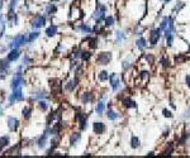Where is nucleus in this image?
<instances>
[{
    "instance_id": "obj_54",
    "label": "nucleus",
    "mask_w": 190,
    "mask_h": 158,
    "mask_svg": "<svg viewBox=\"0 0 190 158\" xmlns=\"http://www.w3.org/2000/svg\"><path fill=\"white\" fill-rule=\"evenodd\" d=\"M155 154H156L155 152H148V156H155Z\"/></svg>"
},
{
    "instance_id": "obj_37",
    "label": "nucleus",
    "mask_w": 190,
    "mask_h": 158,
    "mask_svg": "<svg viewBox=\"0 0 190 158\" xmlns=\"http://www.w3.org/2000/svg\"><path fill=\"white\" fill-rule=\"evenodd\" d=\"M91 57H93V52H91V51H89V49L84 51V49H83V52H81V57H80V60H81L83 62H89Z\"/></svg>"
},
{
    "instance_id": "obj_3",
    "label": "nucleus",
    "mask_w": 190,
    "mask_h": 158,
    "mask_svg": "<svg viewBox=\"0 0 190 158\" xmlns=\"http://www.w3.org/2000/svg\"><path fill=\"white\" fill-rule=\"evenodd\" d=\"M161 38H162V30L159 27L150 29V32H148V39H147L148 43H150V46H152V47L157 46L160 43V39Z\"/></svg>"
},
{
    "instance_id": "obj_25",
    "label": "nucleus",
    "mask_w": 190,
    "mask_h": 158,
    "mask_svg": "<svg viewBox=\"0 0 190 158\" xmlns=\"http://www.w3.org/2000/svg\"><path fill=\"white\" fill-rule=\"evenodd\" d=\"M85 41L88 42V46L90 49H97L99 47V38L98 37H88Z\"/></svg>"
},
{
    "instance_id": "obj_29",
    "label": "nucleus",
    "mask_w": 190,
    "mask_h": 158,
    "mask_svg": "<svg viewBox=\"0 0 190 158\" xmlns=\"http://www.w3.org/2000/svg\"><path fill=\"white\" fill-rule=\"evenodd\" d=\"M160 66L164 68V70H169L171 67V61H170V58L165 54H162L160 57Z\"/></svg>"
},
{
    "instance_id": "obj_12",
    "label": "nucleus",
    "mask_w": 190,
    "mask_h": 158,
    "mask_svg": "<svg viewBox=\"0 0 190 158\" xmlns=\"http://www.w3.org/2000/svg\"><path fill=\"white\" fill-rule=\"evenodd\" d=\"M121 116H122V114L119 111H117L113 106H109L108 108V110H107V118H108V120H110V122H117V120L121 119Z\"/></svg>"
},
{
    "instance_id": "obj_14",
    "label": "nucleus",
    "mask_w": 190,
    "mask_h": 158,
    "mask_svg": "<svg viewBox=\"0 0 190 158\" xmlns=\"http://www.w3.org/2000/svg\"><path fill=\"white\" fill-rule=\"evenodd\" d=\"M189 139H190V129L186 128V129L183 130L181 134H180V138H179V141H178V146H180V147L186 146L188 142H189Z\"/></svg>"
},
{
    "instance_id": "obj_42",
    "label": "nucleus",
    "mask_w": 190,
    "mask_h": 158,
    "mask_svg": "<svg viewBox=\"0 0 190 158\" xmlns=\"http://www.w3.org/2000/svg\"><path fill=\"white\" fill-rule=\"evenodd\" d=\"M143 32H145V28L140 27V24H137L135 28L132 29V33L135 34V35H137V37H141V35H143Z\"/></svg>"
},
{
    "instance_id": "obj_35",
    "label": "nucleus",
    "mask_w": 190,
    "mask_h": 158,
    "mask_svg": "<svg viewBox=\"0 0 190 158\" xmlns=\"http://www.w3.org/2000/svg\"><path fill=\"white\" fill-rule=\"evenodd\" d=\"M171 33H175L176 32V27H175V19L173 15H169V22H167V28Z\"/></svg>"
},
{
    "instance_id": "obj_10",
    "label": "nucleus",
    "mask_w": 190,
    "mask_h": 158,
    "mask_svg": "<svg viewBox=\"0 0 190 158\" xmlns=\"http://www.w3.org/2000/svg\"><path fill=\"white\" fill-rule=\"evenodd\" d=\"M46 24V16L41 15V14H37L33 19H32V27L34 29H40L42 27H45Z\"/></svg>"
},
{
    "instance_id": "obj_36",
    "label": "nucleus",
    "mask_w": 190,
    "mask_h": 158,
    "mask_svg": "<svg viewBox=\"0 0 190 158\" xmlns=\"http://www.w3.org/2000/svg\"><path fill=\"white\" fill-rule=\"evenodd\" d=\"M56 13H57V7H56V4H53V3H50V4L46 7V14H47V16L55 15Z\"/></svg>"
},
{
    "instance_id": "obj_30",
    "label": "nucleus",
    "mask_w": 190,
    "mask_h": 158,
    "mask_svg": "<svg viewBox=\"0 0 190 158\" xmlns=\"http://www.w3.org/2000/svg\"><path fill=\"white\" fill-rule=\"evenodd\" d=\"M109 76H110V73L107 71V70H102V71H99L98 72V81L99 82H107V81H109Z\"/></svg>"
},
{
    "instance_id": "obj_15",
    "label": "nucleus",
    "mask_w": 190,
    "mask_h": 158,
    "mask_svg": "<svg viewBox=\"0 0 190 158\" xmlns=\"http://www.w3.org/2000/svg\"><path fill=\"white\" fill-rule=\"evenodd\" d=\"M80 100H81V103H83L84 105H89V104H91V103L95 100V95H94V92H91V91H85V92L81 94Z\"/></svg>"
},
{
    "instance_id": "obj_46",
    "label": "nucleus",
    "mask_w": 190,
    "mask_h": 158,
    "mask_svg": "<svg viewBox=\"0 0 190 158\" xmlns=\"http://www.w3.org/2000/svg\"><path fill=\"white\" fill-rule=\"evenodd\" d=\"M22 113H23V116L26 118V119H29V118H31V115H32V108H29V106H26V108H23Z\"/></svg>"
},
{
    "instance_id": "obj_48",
    "label": "nucleus",
    "mask_w": 190,
    "mask_h": 158,
    "mask_svg": "<svg viewBox=\"0 0 190 158\" xmlns=\"http://www.w3.org/2000/svg\"><path fill=\"white\" fill-rule=\"evenodd\" d=\"M18 4V0H12L10 4H9V13H14V9Z\"/></svg>"
},
{
    "instance_id": "obj_40",
    "label": "nucleus",
    "mask_w": 190,
    "mask_h": 158,
    "mask_svg": "<svg viewBox=\"0 0 190 158\" xmlns=\"http://www.w3.org/2000/svg\"><path fill=\"white\" fill-rule=\"evenodd\" d=\"M38 108H40L42 111H48V109H50V104L46 101V100H38Z\"/></svg>"
},
{
    "instance_id": "obj_32",
    "label": "nucleus",
    "mask_w": 190,
    "mask_h": 158,
    "mask_svg": "<svg viewBox=\"0 0 190 158\" xmlns=\"http://www.w3.org/2000/svg\"><path fill=\"white\" fill-rule=\"evenodd\" d=\"M57 33H59V27L57 26H55V24H52V26H50L48 28H46V35L47 37H55Z\"/></svg>"
},
{
    "instance_id": "obj_27",
    "label": "nucleus",
    "mask_w": 190,
    "mask_h": 158,
    "mask_svg": "<svg viewBox=\"0 0 190 158\" xmlns=\"http://www.w3.org/2000/svg\"><path fill=\"white\" fill-rule=\"evenodd\" d=\"M129 146H131L132 149H138L141 147V139H140V137L132 135L131 137V141H129Z\"/></svg>"
},
{
    "instance_id": "obj_2",
    "label": "nucleus",
    "mask_w": 190,
    "mask_h": 158,
    "mask_svg": "<svg viewBox=\"0 0 190 158\" xmlns=\"http://www.w3.org/2000/svg\"><path fill=\"white\" fill-rule=\"evenodd\" d=\"M123 84L124 82H123V76L122 75H119L117 72L110 73V76H109V85H110L112 91H114V92L121 91L122 87H123Z\"/></svg>"
},
{
    "instance_id": "obj_28",
    "label": "nucleus",
    "mask_w": 190,
    "mask_h": 158,
    "mask_svg": "<svg viewBox=\"0 0 190 158\" xmlns=\"http://www.w3.org/2000/svg\"><path fill=\"white\" fill-rule=\"evenodd\" d=\"M19 56H21V51H19L18 48H14L10 51V53H8V57H7V60L9 62H13V61H17Z\"/></svg>"
},
{
    "instance_id": "obj_38",
    "label": "nucleus",
    "mask_w": 190,
    "mask_h": 158,
    "mask_svg": "<svg viewBox=\"0 0 190 158\" xmlns=\"http://www.w3.org/2000/svg\"><path fill=\"white\" fill-rule=\"evenodd\" d=\"M184 7H185V3H184V2H180V0H179V2L175 4V7L173 8V13H174V14H179V13L184 9Z\"/></svg>"
},
{
    "instance_id": "obj_41",
    "label": "nucleus",
    "mask_w": 190,
    "mask_h": 158,
    "mask_svg": "<svg viewBox=\"0 0 190 158\" xmlns=\"http://www.w3.org/2000/svg\"><path fill=\"white\" fill-rule=\"evenodd\" d=\"M165 39H166V46L169 48H173L174 47V42H175V34H170Z\"/></svg>"
},
{
    "instance_id": "obj_5",
    "label": "nucleus",
    "mask_w": 190,
    "mask_h": 158,
    "mask_svg": "<svg viewBox=\"0 0 190 158\" xmlns=\"http://www.w3.org/2000/svg\"><path fill=\"white\" fill-rule=\"evenodd\" d=\"M113 60V53L110 51L99 52L97 56V65L99 66H108Z\"/></svg>"
},
{
    "instance_id": "obj_44",
    "label": "nucleus",
    "mask_w": 190,
    "mask_h": 158,
    "mask_svg": "<svg viewBox=\"0 0 190 158\" xmlns=\"http://www.w3.org/2000/svg\"><path fill=\"white\" fill-rule=\"evenodd\" d=\"M161 113H162V115H164L165 118H167V119H173V118H174L173 110H170V109H167V108H164V109L161 110Z\"/></svg>"
},
{
    "instance_id": "obj_1",
    "label": "nucleus",
    "mask_w": 190,
    "mask_h": 158,
    "mask_svg": "<svg viewBox=\"0 0 190 158\" xmlns=\"http://www.w3.org/2000/svg\"><path fill=\"white\" fill-rule=\"evenodd\" d=\"M147 5L145 0H128L126 3V15L133 22H141V19L146 15Z\"/></svg>"
},
{
    "instance_id": "obj_39",
    "label": "nucleus",
    "mask_w": 190,
    "mask_h": 158,
    "mask_svg": "<svg viewBox=\"0 0 190 158\" xmlns=\"http://www.w3.org/2000/svg\"><path fill=\"white\" fill-rule=\"evenodd\" d=\"M40 37V30H36V32H32V33H29V35L27 37V42L28 43H32V42H34L36 39Z\"/></svg>"
},
{
    "instance_id": "obj_55",
    "label": "nucleus",
    "mask_w": 190,
    "mask_h": 158,
    "mask_svg": "<svg viewBox=\"0 0 190 158\" xmlns=\"http://www.w3.org/2000/svg\"><path fill=\"white\" fill-rule=\"evenodd\" d=\"M188 54H190V43H189V46H188Z\"/></svg>"
},
{
    "instance_id": "obj_11",
    "label": "nucleus",
    "mask_w": 190,
    "mask_h": 158,
    "mask_svg": "<svg viewBox=\"0 0 190 158\" xmlns=\"http://www.w3.org/2000/svg\"><path fill=\"white\" fill-rule=\"evenodd\" d=\"M127 41V34L122 29H117L114 32V44H122Z\"/></svg>"
},
{
    "instance_id": "obj_52",
    "label": "nucleus",
    "mask_w": 190,
    "mask_h": 158,
    "mask_svg": "<svg viewBox=\"0 0 190 158\" xmlns=\"http://www.w3.org/2000/svg\"><path fill=\"white\" fill-rule=\"evenodd\" d=\"M170 105H171V108H173V109H174V110H175V109H176V105H175V103H174V101H173V100H170Z\"/></svg>"
},
{
    "instance_id": "obj_24",
    "label": "nucleus",
    "mask_w": 190,
    "mask_h": 158,
    "mask_svg": "<svg viewBox=\"0 0 190 158\" xmlns=\"http://www.w3.org/2000/svg\"><path fill=\"white\" fill-rule=\"evenodd\" d=\"M143 61L147 66H154L156 63V56L154 53H150V52L143 53Z\"/></svg>"
},
{
    "instance_id": "obj_34",
    "label": "nucleus",
    "mask_w": 190,
    "mask_h": 158,
    "mask_svg": "<svg viewBox=\"0 0 190 158\" xmlns=\"http://www.w3.org/2000/svg\"><path fill=\"white\" fill-rule=\"evenodd\" d=\"M114 24H116V18L113 15H107L104 19V27L105 28H112Z\"/></svg>"
},
{
    "instance_id": "obj_50",
    "label": "nucleus",
    "mask_w": 190,
    "mask_h": 158,
    "mask_svg": "<svg viewBox=\"0 0 190 158\" xmlns=\"http://www.w3.org/2000/svg\"><path fill=\"white\" fill-rule=\"evenodd\" d=\"M183 118L184 119H190V108L184 113V115H183Z\"/></svg>"
},
{
    "instance_id": "obj_16",
    "label": "nucleus",
    "mask_w": 190,
    "mask_h": 158,
    "mask_svg": "<svg viewBox=\"0 0 190 158\" xmlns=\"http://www.w3.org/2000/svg\"><path fill=\"white\" fill-rule=\"evenodd\" d=\"M133 66H135V60H133V57H127L126 60L122 61V70L123 72H131L133 70Z\"/></svg>"
},
{
    "instance_id": "obj_26",
    "label": "nucleus",
    "mask_w": 190,
    "mask_h": 158,
    "mask_svg": "<svg viewBox=\"0 0 190 158\" xmlns=\"http://www.w3.org/2000/svg\"><path fill=\"white\" fill-rule=\"evenodd\" d=\"M105 101H104V99H100V100H98L97 105H95V113H97V115H103L105 113Z\"/></svg>"
},
{
    "instance_id": "obj_33",
    "label": "nucleus",
    "mask_w": 190,
    "mask_h": 158,
    "mask_svg": "<svg viewBox=\"0 0 190 158\" xmlns=\"http://www.w3.org/2000/svg\"><path fill=\"white\" fill-rule=\"evenodd\" d=\"M186 62H188V57H186L185 54H183V53L176 54L175 58H174V63H175V65H184V63H186Z\"/></svg>"
},
{
    "instance_id": "obj_43",
    "label": "nucleus",
    "mask_w": 190,
    "mask_h": 158,
    "mask_svg": "<svg viewBox=\"0 0 190 158\" xmlns=\"http://www.w3.org/2000/svg\"><path fill=\"white\" fill-rule=\"evenodd\" d=\"M9 142H10V138L8 135H4V137L0 138V149L4 148V147H7L9 144Z\"/></svg>"
},
{
    "instance_id": "obj_13",
    "label": "nucleus",
    "mask_w": 190,
    "mask_h": 158,
    "mask_svg": "<svg viewBox=\"0 0 190 158\" xmlns=\"http://www.w3.org/2000/svg\"><path fill=\"white\" fill-rule=\"evenodd\" d=\"M93 132L97 135H102L107 132V125L103 122H94L93 123Z\"/></svg>"
},
{
    "instance_id": "obj_4",
    "label": "nucleus",
    "mask_w": 190,
    "mask_h": 158,
    "mask_svg": "<svg viewBox=\"0 0 190 158\" xmlns=\"http://www.w3.org/2000/svg\"><path fill=\"white\" fill-rule=\"evenodd\" d=\"M88 118H89V114H85L81 110L75 111V119L78 122L79 130H85L88 128Z\"/></svg>"
},
{
    "instance_id": "obj_53",
    "label": "nucleus",
    "mask_w": 190,
    "mask_h": 158,
    "mask_svg": "<svg viewBox=\"0 0 190 158\" xmlns=\"http://www.w3.org/2000/svg\"><path fill=\"white\" fill-rule=\"evenodd\" d=\"M161 2H162V4H170L173 0H161Z\"/></svg>"
},
{
    "instance_id": "obj_47",
    "label": "nucleus",
    "mask_w": 190,
    "mask_h": 158,
    "mask_svg": "<svg viewBox=\"0 0 190 158\" xmlns=\"http://www.w3.org/2000/svg\"><path fill=\"white\" fill-rule=\"evenodd\" d=\"M81 52H83V49H81V48H75V49H74V52H72V57L75 58V60H78V58H80V57H81Z\"/></svg>"
},
{
    "instance_id": "obj_20",
    "label": "nucleus",
    "mask_w": 190,
    "mask_h": 158,
    "mask_svg": "<svg viewBox=\"0 0 190 158\" xmlns=\"http://www.w3.org/2000/svg\"><path fill=\"white\" fill-rule=\"evenodd\" d=\"M79 82H80L79 77H78V76H75L74 80H69V81L65 84V91H69V92L74 91L76 87L79 86Z\"/></svg>"
},
{
    "instance_id": "obj_8",
    "label": "nucleus",
    "mask_w": 190,
    "mask_h": 158,
    "mask_svg": "<svg viewBox=\"0 0 190 158\" xmlns=\"http://www.w3.org/2000/svg\"><path fill=\"white\" fill-rule=\"evenodd\" d=\"M136 48L140 51V52H142V53H145L146 52V49L148 48V46H150V43H148V41L143 37V35H141V37H137V39H136Z\"/></svg>"
},
{
    "instance_id": "obj_23",
    "label": "nucleus",
    "mask_w": 190,
    "mask_h": 158,
    "mask_svg": "<svg viewBox=\"0 0 190 158\" xmlns=\"http://www.w3.org/2000/svg\"><path fill=\"white\" fill-rule=\"evenodd\" d=\"M78 32H80V33H83V34H91V33H94V30H93V28L89 26V24H85V23H80V24H78L76 26V28H75Z\"/></svg>"
},
{
    "instance_id": "obj_18",
    "label": "nucleus",
    "mask_w": 190,
    "mask_h": 158,
    "mask_svg": "<svg viewBox=\"0 0 190 158\" xmlns=\"http://www.w3.org/2000/svg\"><path fill=\"white\" fill-rule=\"evenodd\" d=\"M175 152V143L173 141L166 142L164 146V149L161 151V156H171Z\"/></svg>"
},
{
    "instance_id": "obj_9",
    "label": "nucleus",
    "mask_w": 190,
    "mask_h": 158,
    "mask_svg": "<svg viewBox=\"0 0 190 158\" xmlns=\"http://www.w3.org/2000/svg\"><path fill=\"white\" fill-rule=\"evenodd\" d=\"M23 99H24V96H23V92H22V86H19V87L13 90V94L9 96V103L13 104L14 101H22Z\"/></svg>"
},
{
    "instance_id": "obj_17",
    "label": "nucleus",
    "mask_w": 190,
    "mask_h": 158,
    "mask_svg": "<svg viewBox=\"0 0 190 158\" xmlns=\"http://www.w3.org/2000/svg\"><path fill=\"white\" fill-rule=\"evenodd\" d=\"M138 78H140V81L143 82V84L148 82V81L151 80V71H150L148 68L141 67V68H140V72H138Z\"/></svg>"
},
{
    "instance_id": "obj_49",
    "label": "nucleus",
    "mask_w": 190,
    "mask_h": 158,
    "mask_svg": "<svg viewBox=\"0 0 190 158\" xmlns=\"http://www.w3.org/2000/svg\"><path fill=\"white\" fill-rule=\"evenodd\" d=\"M184 84H185V86L190 90V75H189V73H186L185 77H184Z\"/></svg>"
},
{
    "instance_id": "obj_51",
    "label": "nucleus",
    "mask_w": 190,
    "mask_h": 158,
    "mask_svg": "<svg viewBox=\"0 0 190 158\" xmlns=\"http://www.w3.org/2000/svg\"><path fill=\"white\" fill-rule=\"evenodd\" d=\"M169 133H170V128H169V127H166L162 134H164V137H167V135H169Z\"/></svg>"
},
{
    "instance_id": "obj_21",
    "label": "nucleus",
    "mask_w": 190,
    "mask_h": 158,
    "mask_svg": "<svg viewBox=\"0 0 190 158\" xmlns=\"http://www.w3.org/2000/svg\"><path fill=\"white\" fill-rule=\"evenodd\" d=\"M48 135H50L48 129H46L45 133H43V134L37 139V147L40 148V149H43V148L46 147V144H47V139H48Z\"/></svg>"
},
{
    "instance_id": "obj_45",
    "label": "nucleus",
    "mask_w": 190,
    "mask_h": 158,
    "mask_svg": "<svg viewBox=\"0 0 190 158\" xmlns=\"http://www.w3.org/2000/svg\"><path fill=\"white\" fill-rule=\"evenodd\" d=\"M167 22H169V16H162L161 22H160V24H159V28H160L162 32L167 28Z\"/></svg>"
},
{
    "instance_id": "obj_31",
    "label": "nucleus",
    "mask_w": 190,
    "mask_h": 158,
    "mask_svg": "<svg viewBox=\"0 0 190 158\" xmlns=\"http://www.w3.org/2000/svg\"><path fill=\"white\" fill-rule=\"evenodd\" d=\"M59 137H53L52 139H51V147H50V149H47V154H52L55 151H56V148L59 147Z\"/></svg>"
},
{
    "instance_id": "obj_22",
    "label": "nucleus",
    "mask_w": 190,
    "mask_h": 158,
    "mask_svg": "<svg viewBox=\"0 0 190 158\" xmlns=\"http://www.w3.org/2000/svg\"><path fill=\"white\" fill-rule=\"evenodd\" d=\"M7 124H8V129L10 132H17L18 128H19V120L14 116H9L8 120H7Z\"/></svg>"
},
{
    "instance_id": "obj_6",
    "label": "nucleus",
    "mask_w": 190,
    "mask_h": 158,
    "mask_svg": "<svg viewBox=\"0 0 190 158\" xmlns=\"http://www.w3.org/2000/svg\"><path fill=\"white\" fill-rule=\"evenodd\" d=\"M119 101H121V105L124 109H127V110H129V109H136L137 108V103L133 100L131 96H128V95H124Z\"/></svg>"
},
{
    "instance_id": "obj_19",
    "label": "nucleus",
    "mask_w": 190,
    "mask_h": 158,
    "mask_svg": "<svg viewBox=\"0 0 190 158\" xmlns=\"http://www.w3.org/2000/svg\"><path fill=\"white\" fill-rule=\"evenodd\" d=\"M81 141V133L80 132H72L69 137V143H70V147H75L78 146L79 142Z\"/></svg>"
},
{
    "instance_id": "obj_7",
    "label": "nucleus",
    "mask_w": 190,
    "mask_h": 158,
    "mask_svg": "<svg viewBox=\"0 0 190 158\" xmlns=\"http://www.w3.org/2000/svg\"><path fill=\"white\" fill-rule=\"evenodd\" d=\"M24 43H27V37H26L24 34H19V35H17V37L13 39V41L9 43V48L14 49V48H18V47L23 46Z\"/></svg>"
}]
</instances>
